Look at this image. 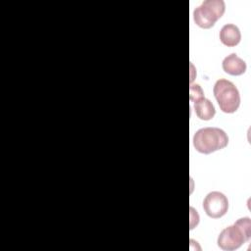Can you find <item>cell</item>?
Returning <instances> with one entry per match:
<instances>
[{"instance_id": "6da1fadb", "label": "cell", "mask_w": 251, "mask_h": 251, "mask_svg": "<svg viewBox=\"0 0 251 251\" xmlns=\"http://www.w3.org/2000/svg\"><path fill=\"white\" fill-rule=\"evenodd\" d=\"M251 236V221L245 217L237 220L232 226L224 228L218 236V246L226 251L238 249Z\"/></svg>"}, {"instance_id": "7a4b0ae2", "label": "cell", "mask_w": 251, "mask_h": 251, "mask_svg": "<svg viewBox=\"0 0 251 251\" xmlns=\"http://www.w3.org/2000/svg\"><path fill=\"white\" fill-rule=\"evenodd\" d=\"M228 144L227 134L219 127H203L193 136L194 148L202 154H211L224 149Z\"/></svg>"}, {"instance_id": "3957f363", "label": "cell", "mask_w": 251, "mask_h": 251, "mask_svg": "<svg viewBox=\"0 0 251 251\" xmlns=\"http://www.w3.org/2000/svg\"><path fill=\"white\" fill-rule=\"evenodd\" d=\"M213 93L220 109L224 113L231 114L239 108V91L231 81L225 78L218 79L214 85Z\"/></svg>"}, {"instance_id": "277c9868", "label": "cell", "mask_w": 251, "mask_h": 251, "mask_svg": "<svg viewBox=\"0 0 251 251\" xmlns=\"http://www.w3.org/2000/svg\"><path fill=\"white\" fill-rule=\"evenodd\" d=\"M226 10V4L223 0H205L193 12L195 24L202 28L214 26L216 22L222 18Z\"/></svg>"}, {"instance_id": "5b68a950", "label": "cell", "mask_w": 251, "mask_h": 251, "mask_svg": "<svg viewBox=\"0 0 251 251\" xmlns=\"http://www.w3.org/2000/svg\"><path fill=\"white\" fill-rule=\"evenodd\" d=\"M203 209L210 218H222L227 212L228 200L224 193L220 191H212L204 198Z\"/></svg>"}, {"instance_id": "8992f818", "label": "cell", "mask_w": 251, "mask_h": 251, "mask_svg": "<svg viewBox=\"0 0 251 251\" xmlns=\"http://www.w3.org/2000/svg\"><path fill=\"white\" fill-rule=\"evenodd\" d=\"M223 70L231 75H240L246 71V63L235 53L227 55L222 63Z\"/></svg>"}, {"instance_id": "52a82bcc", "label": "cell", "mask_w": 251, "mask_h": 251, "mask_svg": "<svg viewBox=\"0 0 251 251\" xmlns=\"http://www.w3.org/2000/svg\"><path fill=\"white\" fill-rule=\"evenodd\" d=\"M219 36L221 42L227 47H233L237 45L241 39V33L239 28L232 24L225 25L221 28Z\"/></svg>"}, {"instance_id": "ba28073f", "label": "cell", "mask_w": 251, "mask_h": 251, "mask_svg": "<svg viewBox=\"0 0 251 251\" xmlns=\"http://www.w3.org/2000/svg\"><path fill=\"white\" fill-rule=\"evenodd\" d=\"M194 112L196 116L203 121L212 120L216 114L214 105L209 99L205 97L194 101Z\"/></svg>"}, {"instance_id": "9c48e42d", "label": "cell", "mask_w": 251, "mask_h": 251, "mask_svg": "<svg viewBox=\"0 0 251 251\" xmlns=\"http://www.w3.org/2000/svg\"><path fill=\"white\" fill-rule=\"evenodd\" d=\"M202 97H204V93L201 86L199 84H192L190 86V100L194 102Z\"/></svg>"}]
</instances>
